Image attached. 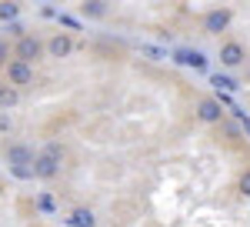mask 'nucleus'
<instances>
[{
  "instance_id": "f257e3e1",
  "label": "nucleus",
  "mask_w": 250,
  "mask_h": 227,
  "mask_svg": "<svg viewBox=\"0 0 250 227\" xmlns=\"http://www.w3.org/2000/svg\"><path fill=\"white\" fill-rule=\"evenodd\" d=\"M7 164H14V170H17L20 177H27V174H30L27 164H34V151L23 147V144H14V147L7 151Z\"/></svg>"
},
{
  "instance_id": "f03ea898",
  "label": "nucleus",
  "mask_w": 250,
  "mask_h": 227,
  "mask_svg": "<svg viewBox=\"0 0 250 227\" xmlns=\"http://www.w3.org/2000/svg\"><path fill=\"white\" fill-rule=\"evenodd\" d=\"M40 50H43V44H40L37 37H20V40H17V50H14V54H17L20 64H34V60L40 57Z\"/></svg>"
},
{
  "instance_id": "7ed1b4c3",
  "label": "nucleus",
  "mask_w": 250,
  "mask_h": 227,
  "mask_svg": "<svg viewBox=\"0 0 250 227\" xmlns=\"http://www.w3.org/2000/svg\"><path fill=\"white\" fill-rule=\"evenodd\" d=\"M30 174H37V177H43V181H50V177H57V174H60V160L47 157V154H40V157H34Z\"/></svg>"
},
{
  "instance_id": "20e7f679",
  "label": "nucleus",
  "mask_w": 250,
  "mask_h": 227,
  "mask_svg": "<svg viewBox=\"0 0 250 227\" xmlns=\"http://www.w3.org/2000/svg\"><path fill=\"white\" fill-rule=\"evenodd\" d=\"M7 77H10V84L27 87V84H34V67H30V64H20V60H14V64L7 67Z\"/></svg>"
},
{
  "instance_id": "39448f33",
  "label": "nucleus",
  "mask_w": 250,
  "mask_h": 227,
  "mask_svg": "<svg viewBox=\"0 0 250 227\" xmlns=\"http://www.w3.org/2000/svg\"><path fill=\"white\" fill-rule=\"evenodd\" d=\"M227 23H230V10H210L207 17H204V27H207V34H220V30H227Z\"/></svg>"
},
{
  "instance_id": "423d86ee",
  "label": "nucleus",
  "mask_w": 250,
  "mask_h": 227,
  "mask_svg": "<svg viewBox=\"0 0 250 227\" xmlns=\"http://www.w3.org/2000/svg\"><path fill=\"white\" fill-rule=\"evenodd\" d=\"M244 47H240V44H224V47H220V64H224V67H240V64H244Z\"/></svg>"
},
{
  "instance_id": "0eeeda50",
  "label": "nucleus",
  "mask_w": 250,
  "mask_h": 227,
  "mask_svg": "<svg viewBox=\"0 0 250 227\" xmlns=\"http://www.w3.org/2000/svg\"><path fill=\"white\" fill-rule=\"evenodd\" d=\"M197 117L204 120V124H217L224 111H220V100H200V107H197Z\"/></svg>"
},
{
  "instance_id": "6e6552de",
  "label": "nucleus",
  "mask_w": 250,
  "mask_h": 227,
  "mask_svg": "<svg viewBox=\"0 0 250 227\" xmlns=\"http://www.w3.org/2000/svg\"><path fill=\"white\" fill-rule=\"evenodd\" d=\"M177 60H180V64H187V67H197V70H204V67H207V57L200 54V50H177Z\"/></svg>"
},
{
  "instance_id": "1a4fd4ad",
  "label": "nucleus",
  "mask_w": 250,
  "mask_h": 227,
  "mask_svg": "<svg viewBox=\"0 0 250 227\" xmlns=\"http://www.w3.org/2000/svg\"><path fill=\"white\" fill-rule=\"evenodd\" d=\"M47 50H50V57H67L70 50H74V44H70V37H63V34H57V37L47 44Z\"/></svg>"
},
{
  "instance_id": "9d476101",
  "label": "nucleus",
  "mask_w": 250,
  "mask_h": 227,
  "mask_svg": "<svg viewBox=\"0 0 250 227\" xmlns=\"http://www.w3.org/2000/svg\"><path fill=\"white\" fill-rule=\"evenodd\" d=\"M70 227H97V221H94V214L87 207H77L74 214H70Z\"/></svg>"
},
{
  "instance_id": "9b49d317",
  "label": "nucleus",
  "mask_w": 250,
  "mask_h": 227,
  "mask_svg": "<svg viewBox=\"0 0 250 227\" xmlns=\"http://www.w3.org/2000/svg\"><path fill=\"white\" fill-rule=\"evenodd\" d=\"M83 14H87V17H104L107 7H104L100 0H90V3H83Z\"/></svg>"
},
{
  "instance_id": "f8f14e48",
  "label": "nucleus",
  "mask_w": 250,
  "mask_h": 227,
  "mask_svg": "<svg viewBox=\"0 0 250 227\" xmlns=\"http://www.w3.org/2000/svg\"><path fill=\"white\" fill-rule=\"evenodd\" d=\"M213 84H217V87H224V91H237V87H240L233 77H220V74H213Z\"/></svg>"
},
{
  "instance_id": "ddd939ff",
  "label": "nucleus",
  "mask_w": 250,
  "mask_h": 227,
  "mask_svg": "<svg viewBox=\"0 0 250 227\" xmlns=\"http://www.w3.org/2000/svg\"><path fill=\"white\" fill-rule=\"evenodd\" d=\"M17 10H20L17 3H0V20H14V17H17Z\"/></svg>"
},
{
  "instance_id": "4468645a",
  "label": "nucleus",
  "mask_w": 250,
  "mask_h": 227,
  "mask_svg": "<svg viewBox=\"0 0 250 227\" xmlns=\"http://www.w3.org/2000/svg\"><path fill=\"white\" fill-rule=\"evenodd\" d=\"M140 54H147L150 60H164V57H167L164 50H157V47H140Z\"/></svg>"
},
{
  "instance_id": "2eb2a0df",
  "label": "nucleus",
  "mask_w": 250,
  "mask_h": 227,
  "mask_svg": "<svg viewBox=\"0 0 250 227\" xmlns=\"http://www.w3.org/2000/svg\"><path fill=\"white\" fill-rule=\"evenodd\" d=\"M43 154H47V157H54V160H60V157H63V151H60L57 144H47V151H43Z\"/></svg>"
},
{
  "instance_id": "dca6fc26",
  "label": "nucleus",
  "mask_w": 250,
  "mask_h": 227,
  "mask_svg": "<svg viewBox=\"0 0 250 227\" xmlns=\"http://www.w3.org/2000/svg\"><path fill=\"white\" fill-rule=\"evenodd\" d=\"M240 194L250 197V170H244V177H240Z\"/></svg>"
},
{
  "instance_id": "f3484780",
  "label": "nucleus",
  "mask_w": 250,
  "mask_h": 227,
  "mask_svg": "<svg viewBox=\"0 0 250 227\" xmlns=\"http://www.w3.org/2000/svg\"><path fill=\"white\" fill-rule=\"evenodd\" d=\"M14 100H17L14 91H0V104H14Z\"/></svg>"
},
{
  "instance_id": "a211bd4d",
  "label": "nucleus",
  "mask_w": 250,
  "mask_h": 227,
  "mask_svg": "<svg viewBox=\"0 0 250 227\" xmlns=\"http://www.w3.org/2000/svg\"><path fill=\"white\" fill-rule=\"evenodd\" d=\"M40 207H43V210H54V197H47V194H43V197H40Z\"/></svg>"
},
{
  "instance_id": "6ab92c4d",
  "label": "nucleus",
  "mask_w": 250,
  "mask_h": 227,
  "mask_svg": "<svg viewBox=\"0 0 250 227\" xmlns=\"http://www.w3.org/2000/svg\"><path fill=\"white\" fill-rule=\"evenodd\" d=\"M3 60H7V44L0 40V64H3Z\"/></svg>"
}]
</instances>
